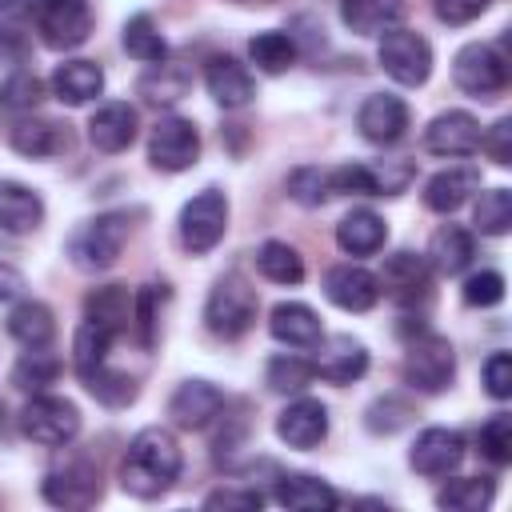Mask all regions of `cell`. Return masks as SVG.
<instances>
[{
  "instance_id": "13",
  "label": "cell",
  "mask_w": 512,
  "mask_h": 512,
  "mask_svg": "<svg viewBox=\"0 0 512 512\" xmlns=\"http://www.w3.org/2000/svg\"><path fill=\"white\" fill-rule=\"evenodd\" d=\"M356 128L372 144H396L408 132V104L392 92H372L356 112Z\"/></svg>"
},
{
  "instance_id": "30",
  "label": "cell",
  "mask_w": 512,
  "mask_h": 512,
  "mask_svg": "<svg viewBox=\"0 0 512 512\" xmlns=\"http://www.w3.org/2000/svg\"><path fill=\"white\" fill-rule=\"evenodd\" d=\"M8 336L24 348H48L52 336H56V320H52V308L40 304V300H20L12 312H8Z\"/></svg>"
},
{
  "instance_id": "9",
  "label": "cell",
  "mask_w": 512,
  "mask_h": 512,
  "mask_svg": "<svg viewBox=\"0 0 512 512\" xmlns=\"http://www.w3.org/2000/svg\"><path fill=\"white\" fill-rule=\"evenodd\" d=\"M36 32L48 48H80L92 36V4L88 0H36Z\"/></svg>"
},
{
  "instance_id": "5",
  "label": "cell",
  "mask_w": 512,
  "mask_h": 512,
  "mask_svg": "<svg viewBox=\"0 0 512 512\" xmlns=\"http://www.w3.org/2000/svg\"><path fill=\"white\" fill-rule=\"evenodd\" d=\"M224 228H228V196L220 188H204L180 208V244L192 256L212 252L224 240Z\"/></svg>"
},
{
  "instance_id": "25",
  "label": "cell",
  "mask_w": 512,
  "mask_h": 512,
  "mask_svg": "<svg viewBox=\"0 0 512 512\" xmlns=\"http://www.w3.org/2000/svg\"><path fill=\"white\" fill-rule=\"evenodd\" d=\"M88 140L100 152H124L136 140V112L124 100H112V104L96 108L92 120H88Z\"/></svg>"
},
{
  "instance_id": "8",
  "label": "cell",
  "mask_w": 512,
  "mask_h": 512,
  "mask_svg": "<svg viewBox=\"0 0 512 512\" xmlns=\"http://www.w3.org/2000/svg\"><path fill=\"white\" fill-rule=\"evenodd\" d=\"M452 80L460 92L488 100V96L508 88V60L492 44H464L452 60Z\"/></svg>"
},
{
  "instance_id": "39",
  "label": "cell",
  "mask_w": 512,
  "mask_h": 512,
  "mask_svg": "<svg viewBox=\"0 0 512 512\" xmlns=\"http://www.w3.org/2000/svg\"><path fill=\"white\" fill-rule=\"evenodd\" d=\"M124 52L136 56V60H144V64L168 60V44H164V36H160V28H156V20L148 12H136L124 24Z\"/></svg>"
},
{
  "instance_id": "53",
  "label": "cell",
  "mask_w": 512,
  "mask_h": 512,
  "mask_svg": "<svg viewBox=\"0 0 512 512\" xmlns=\"http://www.w3.org/2000/svg\"><path fill=\"white\" fill-rule=\"evenodd\" d=\"M20 292H24V276L12 264H0V304L12 300V296H20Z\"/></svg>"
},
{
  "instance_id": "12",
  "label": "cell",
  "mask_w": 512,
  "mask_h": 512,
  "mask_svg": "<svg viewBox=\"0 0 512 512\" xmlns=\"http://www.w3.org/2000/svg\"><path fill=\"white\" fill-rule=\"evenodd\" d=\"M376 280H380V288L388 292V300H396L400 308H412V304H420V300L428 296V288H432V268H428V260L416 256V252H392V256L384 260V272H380Z\"/></svg>"
},
{
  "instance_id": "34",
  "label": "cell",
  "mask_w": 512,
  "mask_h": 512,
  "mask_svg": "<svg viewBox=\"0 0 512 512\" xmlns=\"http://www.w3.org/2000/svg\"><path fill=\"white\" fill-rule=\"evenodd\" d=\"M32 48V4L28 0H0V56L24 60Z\"/></svg>"
},
{
  "instance_id": "18",
  "label": "cell",
  "mask_w": 512,
  "mask_h": 512,
  "mask_svg": "<svg viewBox=\"0 0 512 512\" xmlns=\"http://www.w3.org/2000/svg\"><path fill=\"white\" fill-rule=\"evenodd\" d=\"M220 408H224V392L208 380H184L168 400V416L180 428H208L220 416Z\"/></svg>"
},
{
  "instance_id": "3",
  "label": "cell",
  "mask_w": 512,
  "mask_h": 512,
  "mask_svg": "<svg viewBox=\"0 0 512 512\" xmlns=\"http://www.w3.org/2000/svg\"><path fill=\"white\" fill-rule=\"evenodd\" d=\"M256 288L240 276V272H228L212 284L208 292V304H204V324L208 332H216L220 340H240L252 324H256Z\"/></svg>"
},
{
  "instance_id": "38",
  "label": "cell",
  "mask_w": 512,
  "mask_h": 512,
  "mask_svg": "<svg viewBox=\"0 0 512 512\" xmlns=\"http://www.w3.org/2000/svg\"><path fill=\"white\" fill-rule=\"evenodd\" d=\"M312 380H316L312 360H304V356H296V352H280V356H272L268 368H264V384H268L272 392H280V396H288V392L296 396V392H304Z\"/></svg>"
},
{
  "instance_id": "21",
  "label": "cell",
  "mask_w": 512,
  "mask_h": 512,
  "mask_svg": "<svg viewBox=\"0 0 512 512\" xmlns=\"http://www.w3.org/2000/svg\"><path fill=\"white\" fill-rule=\"evenodd\" d=\"M268 332H272L280 344H288V348H316V344L324 340L320 316H316L308 304H300V300L276 304L272 316H268Z\"/></svg>"
},
{
  "instance_id": "50",
  "label": "cell",
  "mask_w": 512,
  "mask_h": 512,
  "mask_svg": "<svg viewBox=\"0 0 512 512\" xmlns=\"http://www.w3.org/2000/svg\"><path fill=\"white\" fill-rule=\"evenodd\" d=\"M484 388L496 400H508L512 396V356L508 352H492L484 360Z\"/></svg>"
},
{
  "instance_id": "28",
  "label": "cell",
  "mask_w": 512,
  "mask_h": 512,
  "mask_svg": "<svg viewBox=\"0 0 512 512\" xmlns=\"http://www.w3.org/2000/svg\"><path fill=\"white\" fill-rule=\"evenodd\" d=\"M276 504L280 508H292V512H320V508H336L340 496L320 476L288 472V476L276 480Z\"/></svg>"
},
{
  "instance_id": "1",
  "label": "cell",
  "mask_w": 512,
  "mask_h": 512,
  "mask_svg": "<svg viewBox=\"0 0 512 512\" xmlns=\"http://www.w3.org/2000/svg\"><path fill=\"white\" fill-rule=\"evenodd\" d=\"M180 464H184V456L168 428H156V424L140 428L128 440V452L120 464V488L136 500H156L176 484Z\"/></svg>"
},
{
  "instance_id": "11",
  "label": "cell",
  "mask_w": 512,
  "mask_h": 512,
  "mask_svg": "<svg viewBox=\"0 0 512 512\" xmlns=\"http://www.w3.org/2000/svg\"><path fill=\"white\" fill-rule=\"evenodd\" d=\"M44 500L56 504V508H92L100 500V472L92 460L84 456H72L56 468H48L44 484H40Z\"/></svg>"
},
{
  "instance_id": "44",
  "label": "cell",
  "mask_w": 512,
  "mask_h": 512,
  "mask_svg": "<svg viewBox=\"0 0 512 512\" xmlns=\"http://www.w3.org/2000/svg\"><path fill=\"white\" fill-rule=\"evenodd\" d=\"M40 96H44V84H40V76L28 72V68L12 72V76L0 84V108H4V112H32V108L40 104Z\"/></svg>"
},
{
  "instance_id": "20",
  "label": "cell",
  "mask_w": 512,
  "mask_h": 512,
  "mask_svg": "<svg viewBox=\"0 0 512 512\" xmlns=\"http://www.w3.org/2000/svg\"><path fill=\"white\" fill-rule=\"evenodd\" d=\"M204 84H208V96L220 108H244L256 96V84H252L248 68L232 56H212L208 68H204Z\"/></svg>"
},
{
  "instance_id": "32",
  "label": "cell",
  "mask_w": 512,
  "mask_h": 512,
  "mask_svg": "<svg viewBox=\"0 0 512 512\" xmlns=\"http://www.w3.org/2000/svg\"><path fill=\"white\" fill-rule=\"evenodd\" d=\"M140 96L148 100V104H176V100H184L188 96V88H192V72L180 64V60H160V64H152V72H144L140 76Z\"/></svg>"
},
{
  "instance_id": "49",
  "label": "cell",
  "mask_w": 512,
  "mask_h": 512,
  "mask_svg": "<svg viewBox=\"0 0 512 512\" xmlns=\"http://www.w3.org/2000/svg\"><path fill=\"white\" fill-rule=\"evenodd\" d=\"M480 148L488 152L492 164L508 168V164H512V120L504 116V120H496L488 132H480Z\"/></svg>"
},
{
  "instance_id": "45",
  "label": "cell",
  "mask_w": 512,
  "mask_h": 512,
  "mask_svg": "<svg viewBox=\"0 0 512 512\" xmlns=\"http://www.w3.org/2000/svg\"><path fill=\"white\" fill-rule=\"evenodd\" d=\"M288 196L304 208H320L328 196H332V184H328V172L316 168V164H304L288 176Z\"/></svg>"
},
{
  "instance_id": "15",
  "label": "cell",
  "mask_w": 512,
  "mask_h": 512,
  "mask_svg": "<svg viewBox=\"0 0 512 512\" xmlns=\"http://www.w3.org/2000/svg\"><path fill=\"white\" fill-rule=\"evenodd\" d=\"M424 148L436 156H472L480 148V120L472 112H440L428 128H424Z\"/></svg>"
},
{
  "instance_id": "40",
  "label": "cell",
  "mask_w": 512,
  "mask_h": 512,
  "mask_svg": "<svg viewBox=\"0 0 512 512\" xmlns=\"http://www.w3.org/2000/svg\"><path fill=\"white\" fill-rule=\"evenodd\" d=\"M56 376H60V360L48 356L44 348H28L12 368V384L24 392H44L48 384H56Z\"/></svg>"
},
{
  "instance_id": "19",
  "label": "cell",
  "mask_w": 512,
  "mask_h": 512,
  "mask_svg": "<svg viewBox=\"0 0 512 512\" xmlns=\"http://www.w3.org/2000/svg\"><path fill=\"white\" fill-rule=\"evenodd\" d=\"M316 348H320V356L312 360V368L328 384H352V380H360L368 372V348L360 340H352V336H332V340H324Z\"/></svg>"
},
{
  "instance_id": "37",
  "label": "cell",
  "mask_w": 512,
  "mask_h": 512,
  "mask_svg": "<svg viewBox=\"0 0 512 512\" xmlns=\"http://www.w3.org/2000/svg\"><path fill=\"white\" fill-rule=\"evenodd\" d=\"M496 496L492 480L488 476H460V480H448L440 492H436V504L448 508V512H480L488 508Z\"/></svg>"
},
{
  "instance_id": "36",
  "label": "cell",
  "mask_w": 512,
  "mask_h": 512,
  "mask_svg": "<svg viewBox=\"0 0 512 512\" xmlns=\"http://www.w3.org/2000/svg\"><path fill=\"white\" fill-rule=\"evenodd\" d=\"M256 268L272 284H300L304 280V256L284 240H264L256 248Z\"/></svg>"
},
{
  "instance_id": "42",
  "label": "cell",
  "mask_w": 512,
  "mask_h": 512,
  "mask_svg": "<svg viewBox=\"0 0 512 512\" xmlns=\"http://www.w3.org/2000/svg\"><path fill=\"white\" fill-rule=\"evenodd\" d=\"M112 340H116V336H108V332H104V328H96L92 320H80L76 340H72V364H76V372H80V376L96 372V368L104 364V356H108Z\"/></svg>"
},
{
  "instance_id": "10",
  "label": "cell",
  "mask_w": 512,
  "mask_h": 512,
  "mask_svg": "<svg viewBox=\"0 0 512 512\" xmlns=\"http://www.w3.org/2000/svg\"><path fill=\"white\" fill-rule=\"evenodd\" d=\"M200 156V132L184 116H160L148 136V160L160 172H184Z\"/></svg>"
},
{
  "instance_id": "29",
  "label": "cell",
  "mask_w": 512,
  "mask_h": 512,
  "mask_svg": "<svg viewBox=\"0 0 512 512\" xmlns=\"http://www.w3.org/2000/svg\"><path fill=\"white\" fill-rule=\"evenodd\" d=\"M340 20L360 36H384L388 28H400L404 0H340Z\"/></svg>"
},
{
  "instance_id": "23",
  "label": "cell",
  "mask_w": 512,
  "mask_h": 512,
  "mask_svg": "<svg viewBox=\"0 0 512 512\" xmlns=\"http://www.w3.org/2000/svg\"><path fill=\"white\" fill-rule=\"evenodd\" d=\"M40 220H44V200L20 180H0V232L24 236L36 232Z\"/></svg>"
},
{
  "instance_id": "48",
  "label": "cell",
  "mask_w": 512,
  "mask_h": 512,
  "mask_svg": "<svg viewBox=\"0 0 512 512\" xmlns=\"http://www.w3.org/2000/svg\"><path fill=\"white\" fill-rule=\"evenodd\" d=\"M500 300H504V276H500V272L484 268V272H476V276L464 280V304H472V308H492V304H500Z\"/></svg>"
},
{
  "instance_id": "31",
  "label": "cell",
  "mask_w": 512,
  "mask_h": 512,
  "mask_svg": "<svg viewBox=\"0 0 512 512\" xmlns=\"http://www.w3.org/2000/svg\"><path fill=\"white\" fill-rule=\"evenodd\" d=\"M12 148L28 160H48L68 148V132L56 120H20L12 128Z\"/></svg>"
},
{
  "instance_id": "7",
  "label": "cell",
  "mask_w": 512,
  "mask_h": 512,
  "mask_svg": "<svg viewBox=\"0 0 512 512\" xmlns=\"http://www.w3.org/2000/svg\"><path fill=\"white\" fill-rule=\"evenodd\" d=\"M380 68L404 84V88H420L432 76V48L420 32L412 28H388L380 36Z\"/></svg>"
},
{
  "instance_id": "47",
  "label": "cell",
  "mask_w": 512,
  "mask_h": 512,
  "mask_svg": "<svg viewBox=\"0 0 512 512\" xmlns=\"http://www.w3.org/2000/svg\"><path fill=\"white\" fill-rule=\"evenodd\" d=\"M480 452L492 464H508L512 460V416L508 412H496V416L484 420V428H480Z\"/></svg>"
},
{
  "instance_id": "35",
  "label": "cell",
  "mask_w": 512,
  "mask_h": 512,
  "mask_svg": "<svg viewBox=\"0 0 512 512\" xmlns=\"http://www.w3.org/2000/svg\"><path fill=\"white\" fill-rule=\"evenodd\" d=\"M248 56H252V64H256L260 72L280 76V72H288V68L296 64V40H292L288 32L268 28V32H256V36L248 40Z\"/></svg>"
},
{
  "instance_id": "22",
  "label": "cell",
  "mask_w": 512,
  "mask_h": 512,
  "mask_svg": "<svg viewBox=\"0 0 512 512\" xmlns=\"http://www.w3.org/2000/svg\"><path fill=\"white\" fill-rule=\"evenodd\" d=\"M84 320H92L96 328H104L108 336H124L132 328V292L124 284H104L92 288L84 296Z\"/></svg>"
},
{
  "instance_id": "14",
  "label": "cell",
  "mask_w": 512,
  "mask_h": 512,
  "mask_svg": "<svg viewBox=\"0 0 512 512\" xmlns=\"http://www.w3.org/2000/svg\"><path fill=\"white\" fill-rule=\"evenodd\" d=\"M276 436L288 444V448H300V452H312L324 436H328V408L312 396H300L292 400L280 416H276Z\"/></svg>"
},
{
  "instance_id": "2",
  "label": "cell",
  "mask_w": 512,
  "mask_h": 512,
  "mask_svg": "<svg viewBox=\"0 0 512 512\" xmlns=\"http://www.w3.org/2000/svg\"><path fill=\"white\" fill-rule=\"evenodd\" d=\"M124 240H128V216L120 212H104L96 220H84L72 228L64 252L68 260L80 268V272H104L120 260L124 252Z\"/></svg>"
},
{
  "instance_id": "16",
  "label": "cell",
  "mask_w": 512,
  "mask_h": 512,
  "mask_svg": "<svg viewBox=\"0 0 512 512\" xmlns=\"http://www.w3.org/2000/svg\"><path fill=\"white\" fill-rule=\"evenodd\" d=\"M324 296L344 312H368L380 300V280L360 264H336L324 272Z\"/></svg>"
},
{
  "instance_id": "24",
  "label": "cell",
  "mask_w": 512,
  "mask_h": 512,
  "mask_svg": "<svg viewBox=\"0 0 512 512\" xmlns=\"http://www.w3.org/2000/svg\"><path fill=\"white\" fill-rule=\"evenodd\" d=\"M104 92V72L96 60H64L52 72V96L68 108H80Z\"/></svg>"
},
{
  "instance_id": "52",
  "label": "cell",
  "mask_w": 512,
  "mask_h": 512,
  "mask_svg": "<svg viewBox=\"0 0 512 512\" xmlns=\"http://www.w3.org/2000/svg\"><path fill=\"white\" fill-rule=\"evenodd\" d=\"M204 504L208 508H260L264 504V496L260 492H236V488H220V492H208L204 496Z\"/></svg>"
},
{
  "instance_id": "51",
  "label": "cell",
  "mask_w": 512,
  "mask_h": 512,
  "mask_svg": "<svg viewBox=\"0 0 512 512\" xmlns=\"http://www.w3.org/2000/svg\"><path fill=\"white\" fill-rule=\"evenodd\" d=\"M488 4H492V0H432L436 16H440L444 24H472Z\"/></svg>"
},
{
  "instance_id": "4",
  "label": "cell",
  "mask_w": 512,
  "mask_h": 512,
  "mask_svg": "<svg viewBox=\"0 0 512 512\" xmlns=\"http://www.w3.org/2000/svg\"><path fill=\"white\" fill-rule=\"evenodd\" d=\"M20 428H24L28 440H36L44 448H64L80 432V408L72 400H64V396L36 392L20 412Z\"/></svg>"
},
{
  "instance_id": "46",
  "label": "cell",
  "mask_w": 512,
  "mask_h": 512,
  "mask_svg": "<svg viewBox=\"0 0 512 512\" xmlns=\"http://www.w3.org/2000/svg\"><path fill=\"white\" fill-rule=\"evenodd\" d=\"M408 416H412V404L404 400V396H376L372 404H368V412H364V424L372 428V432H384V436H392V432H400L404 424H408Z\"/></svg>"
},
{
  "instance_id": "26",
  "label": "cell",
  "mask_w": 512,
  "mask_h": 512,
  "mask_svg": "<svg viewBox=\"0 0 512 512\" xmlns=\"http://www.w3.org/2000/svg\"><path fill=\"white\" fill-rule=\"evenodd\" d=\"M472 192H480V172L476 168H468V164H460V168H444V172H436L428 184H424V204L432 208V212H456Z\"/></svg>"
},
{
  "instance_id": "33",
  "label": "cell",
  "mask_w": 512,
  "mask_h": 512,
  "mask_svg": "<svg viewBox=\"0 0 512 512\" xmlns=\"http://www.w3.org/2000/svg\"><path fill=\"white\" fill-rule=\"evenodd\" d=\"M428 256H432V268L444 272V276H460L472 256H476V244H472V232H464L460 224H444L432 244H428Z\"/></svg>"
},
{
  "instance_id": "27",
  "label": "cell",
  "mask_w": 512,
  "mask_h": 512,
  "mask_svg": "<svg viewBox=\"0 0 512 512\" xmlns=\"http://www.w3.org/2000/svg\"><path fill=\"white\" fill-rule=\"evenodd\" d=\"M388 240V224L384 216H376L372 208H356L348 212L340 224H336V244L348 252V256H372L380 252Z\"/></svg>"
},
{
  "instance_id": "6",
  "label": "cell",
  "mask_w": 512,
  "mask_h": 512,
  "mask_svg": "<svg viewBox=\"0 0 512 512\" xmlns=\"http://www.w3.org/2000/svg\"><path fill=\"white\" fill-rule=\"evenodd\" d=\"M456 376V352L436 332H416V340L404 352V380L420 392H444Z\"/></svg>"
},
{
  "instance_id": "17",
  "label": "cell",
  "mask_w": 512,
  "mask_h": 512,
  "mask_svg": "<svg viewBox=\"0 0 512 512\" xmlns=\"http://www.w3.org/2000/svg\"><path fill=\"white\" fill-rule=\"evenodd\" d=\"M460 460H464V440L460 432H448V428H424L408 452V464L420 476H448L460 468Z\"/></svg>"
},
{
  "instance_id": "41",
  "label": "cell",
  "mask_w": 512,
  "mask_h": 512,
  "mask_svg": "<svg viewBox=\"0 0 512 512\" xmlns=\"http://www.w3.org/2000/svg\"><path fill=\"white\" fill-rule=\"evenodd\" d=\"M472 224H476L484 236H504V232L512 228V192H508V188H488V192H480L476 212H472Z\"/></svg>"
},
{
  "instance_id": "43",
  "label": "cell",
  "mask_w": 512,
  "mask_h": 512,
  "mask_svg": "<svg viewBox=\"0 0 512 512\" xmlns=\"http://www.w3.org/2000/svg\"><path fill=\"white\" fill-rule=\"evenodd\" d=\"M84 380V388L100 400V404H108V408H124V404H132L136 400V380L132 376H124V372H112V368H96V372H88V376H80Z\"/></svg>"
}]
</instances>
